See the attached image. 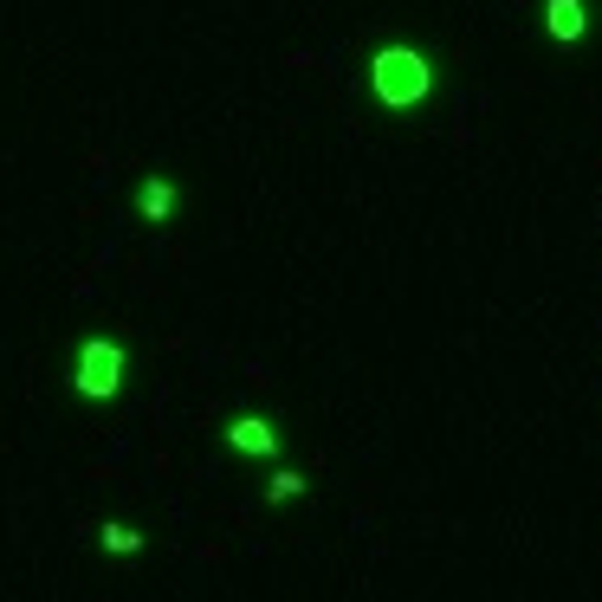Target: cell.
<instances>
[{
  "label": "cell",
  "mask_w": 602,
  "mask_h": 602,
  "mask_svg": "<svg viewBox=\"0 0 602 602\" xmlns=\"http://www.w3.org/2000/svg\"><path fill=\"white\" fill-rule=\"evenodd\" d=\"M544 33H550L557 46H583L590 7H583V0H544Z\"/></svg>",
  "instance_id": "cell-3"
},
{
  "label": "cell",
  "mask_w": 602,
  "mask_h": 602,
  "mask_svg": "<svg viewBox=\"0 0 602 602\" xmlns=\"http://www.w3.org/2000/svg\"><path fill=\"white\" fill-rule=\"evenodd\" d=\"M104 550H111V557H136V550H143V532H130V525H104Z\"/></svg>",
  "instance_id": "cell-6"
},
{
  "label": "cell",
  "mask_w": 602,
  "mask_h": 602,
  "mask_svg": "<svg viewBox=\"0 0 602 602\" xmlns=\"http://www.w3.org/2000/svg\"><path fill=\"white\" fill-rule=\"evenodd\" d=\"M370 84H376V98H383L389 111H414V104L434 91V66H428L414 46H383V53L370 59Z\"/></svg>",
  "instance_id": "cell-1"
},
{
  "label": "cell",
  "mask_w": 602,
  "mask_h": 602,
  "mask_svg": "<svg viewBox=\"0 0 602 602\" xmlns=\"http://www.w3.org/2000/svg\"><path fill=\"white\" fill-rule=\"evenodd\" d=\"M227 447H234V454H260V461H266L272 447H279V434H272V421H260V414H240V421H227Z\"/></svg>",
  "instance_id": "cell-4"
},
{
  "label": "cell",
  "mask_w": 602,
  "mask_h": 602,
  "mask_svg": "<svg viewBox=\"0 0 602 602\" xmlns=\"http://www.w3.org/2000/svg\"><path fill=\"white\" fill-rule=\"evenodd\" d=\"M305 486H311V479H305V473H272L266 499H272V506H285V499H298V492H305Z\"/></svg>",
  "instance_id": "cell-7"
},
{
  "label": "cell",
  "mask_w": 602,
  "mask_h": 602,
  "mask_svg": "<svg viewBox=\"0 0 602 602\" xmlns=\"http://www.w3.org/2000/svg\"><path fill=\"white\" fill-rule=\"evenodd\" d=\"M136 214H143V220H169V214H175V182L149 175V182H143V195H136Z\"/></svg>",
  "instance_id": "cell-5"
},
{
  "label": "cell",
  "mask_w": 602,
  "mask_h": 602,
  "mask_svg": "<svg viewBox=\"0 0 602 602\" xmlns=\"http://www.w3.org/2000/svg\"><path fill=\"white\" fill-rule=\"evenodd\" d=\"M78 396H91V401H104V396H117L124 389V350L111 343V337H84V350H78Z\"/></svg>",
  "instance_id": "cell-2"
}]
</instances>
